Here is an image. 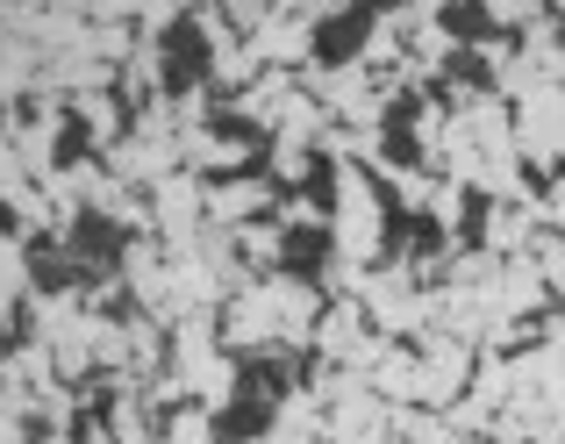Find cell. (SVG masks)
Wrapping results in <instances>:
<instances>
[{
    "mask_svg": "<svg viewBox=\"0 0 565 444\" xmlns=\"http://www.w3.org/2000/svg\"><path fill=\"white\" fill-rule=\"evenodd\" d=\"M386 244V201L380 180L365 166H337V209H330V251H344L351 265H373Z\"/></svg>",
    "mask_w": 565,
    "mask_h": 444,
    "instance_id": "cell-1",
    "label": "cell"
},
{
    "mask_svg": "<svg viewBox=\"0 0 565 444\" xmlns=\"http://www.w3.org/2000/svg\"><path fill=\"white\" fill-rule=\"evenodd\" d=\"M100 166H108L122 187H143V194H151V187H166V180H172V172H186V158H180V137H151V129H129L115 151H100Z\"/></svg>",
    "mask_w": 565,
    "mask_h": 444,
    "instance_id": "cell-2",
    "label": "cell"
},
{
    "mask_svg": "<svg viewBox=\"0 0 565 444\" xmlns=\"http://www.w3.org/2000/svg\"><path fill=\"white\" fill-rule=\"evenodd\" d=\"M294 94H301V72H258L244 94H222V123L244 129V137H273Z\"/></svg>",
    "mask_w": 565,
    "mask_h": 444,
    "instance_id": "cell-3",
    "label": "cell"
},
{
    "mask_svg": "<svg viewBox=\"0 0 565 444\" xmlns=\"http://www.w3.org/2000/svg\"><path fill=\"white\" fill-rule=\"evenodd\" d=\"M250 57H258V72H308L316 65V22L308 14H265L258 29H250Z\"/></svg>",
    "mask_w": 565,
    "mask_h": 444,
    "instance_id": "cell-4",
    "label": "cell"
},
{
    "mask_svg": "<svg viewBox=\"0 0 565 444\" xmlns=\"http://www.w3.org/2000/svg\"><path fill=\"white\" fill-rule=\"evenodd\" d=\"M180 158L186 172H201V180H230V172H258V137H244V129H186L180 137Z\"/></svg>",
    "mask_w": 565,
    "mask_h": 444,
    "instance_id": "cell-5",
    "label": "cell"
},
{
    "mask_svg": "<svg viewBox=\"0 0 565 444\" xmlns=\"http://www.w3.org/2000/svg\"><path fill=\"white\" fill-rule=\"evenodd\" d=\"M279 209L273 180L265 172H230V180H207V222H230V230H244V222H265Z\"/></svg>",
    "mask_w": 565,
    "mask_h": 444,
    "instance_id": "cell-6",
    "label": "cell"
},
{
    "mask_svg": "<svg viewBox=\"0 0 565 444\" xmlns=\"http://www.w3.org/2000/svg\"><path fill=\"white\" fill-rule=\"evenodd\" d=\"M72 108V123H79V137H86V151H115V144L129 137V115H122V94L115 86H100V94H72L65 101Z\"/></svg>",
    "mask_w": 565,
    "mask_h": 444,
    "instance_id": "cell-7",
    "label": "cell"
},
{
    "mask_svg": "<svg viewBox=\"0 0 565 444\" xmlns=\"http://www.w3.org/2000/svg\"><path fill=\"white\" fill-rule=\"evenodd\" d=\"M273 431H287V437H322V402H316V388H308V380H287V388L273 394Z\"/></svg>",
    "mask_w": 565,
    "mask_h": 444,
    "instance_id": "cell-8",
    "label": "cell"
},
{
    "mask_svg": "<svg viewBox=\"0 0 565 444\" xmlns=\"http://www.w3.org/2000/svg\"><path fill=\"white\" fill-rule=\"evenodd\" d=\"M236 388H244V359H236V351H215V359L193 373V394H201L207 416H222V409L236 402Z\"/></svg>",
    "mask_w": 565,
    "mask_h": 444,
    "instance_id": "cell-9",
    "label": "cell"
},
{
    "mask_svg": "<svg viewBox=\"0 0 565 444\" xmlns=\"http://www.w3.org/2000/svg\"><path fill=\"white\" fill-rule=\"evenodd\" d=\"M265 180H273V187H308V180H316V144L265 137Z\"/></svg>",
    "mask_w": 565,
    "mask_h": 444,
    "instance_id": "cell-10",
    "label": "cell"
},
{
    "mask_svg": "<svg viewBox=\"0 0 565 444\" xmlns=\"http://www.w3.org/2000/svg\"><path fill=\"white\" fill-rule=\"evenodd\" d=\"M279 251H287V230H279L273 215L265 222H244V230H236V258H244V273H279Z\"/></svg>",
    "mask_w": 565,
    "mask_h": 444,
    "instance_id": "cell-11",
    "label": "cell"
},
{
    "mask_svg": "<svg viewBox=\"0 0 565 444\" xmlns=\"http://www.w3.org/2000/svg\"><path fill=\"white\" fill-rule=\"evenodd\" d=\"M158 444H215V416H207V409H172L166 416V431H158Z\"/></svg>",
    "mask_w": 565,
    "mask_h": 444,
    "instance_id": "cell-12",
    "label": "cell"
},
{
    "mask_svg": "<svg viewBox=\"0 0 565 444\" xmlns=\"http://www.w3.org/2000/svg\"><path fill=\"white\" fill-rule=\"evenodd\" d=\"M180 22H186L180 0H137V36H172Z\"/></svg>",
    "mask_w": 565,
    "mask_h": 444,
    "instance_id": "cell-13",
    "label": "cell"
},
{
    "mask_svg": "<svg viewBox=\"0 0 565 444\" xmlns=\"http://www.w3.org/2000/svg\"><path fill=\"white\" fill-rule=\"evenodd\" d=\"M215 8L230 14V29H236V36H250V29H258L265 14H279V0H215Z\"/></svg>",
    "mask_w": 565,
    "mask_h": 444,
    "instance_id": "cell-14",
    "label": "cell"
},
{
    "mask_svg": "<svg viewBox=\"0 0 565 444\" xmlns=\"http://www.w3.org/2000/svg\"><path fill=\"white\" fill-rule=\"evenodd\" d=\"M537 14H544V0H487V22H501V29H515V22H537Z\"/></svg>",
    "mask_w": 565,
    "mask_h": 444,
    "instance_id": "cell-15",
    "label": "cell"
},
{
    "mask_svg": "<svg viewBox=\"0 0 565 444\" xmlns=\"http://www.w3.org/2000/svg\"><path fill=\"white\" fill-rule=\"evenodd\" d=\"M14 187H29V166H22V151L8 144V129H0V201H8Z\"/></svg>",
    "mask_w": 565,
    "mask_h": 444,
    "instance_id": "cell-16",
    "label": "cell"
},
{
    "mask_svg": "<svg viewBox=\"0 0 565 444\" xmlns=\"http://www.w3.org/2000/svg\"><path fill=\"white\" fill-rule=\"evenodd\" d=\"M86 22H137V0H86Z\"/></svg>",
    "mask_w": 565,
    "mask_h": 444,
    "instance_id": "cell-17",
    "label": "cell"
},
{
    "mask_svg": "<svg viewBox=\"0 0 565 444\" xmlns=\"http://www.w3.org/2000/svg\"><path fill=\"white\" fill-rule=\"evenodd\" d=\"M344 8H359V0H316V8H308V22L322 29V22H330V14H344Z\"/></svg>",
    "mask_w": 565,
    "mask_h": 444,
    "instance_id": "cell-18",
    "label": "cell"
}]
</instances>
